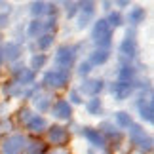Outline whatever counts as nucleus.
Masks as SVG:
<instances>
[{
  "instance_id": "obj_1",
  "label": "nucleus",
  "mask_w": 154,
  "mask_h": 154,
  "mask_svg": "<svg viewBox=\"0 0 154 154\" xmlns=\"http://www.w3.org/2000/svg\"><path fill=\"white\" fill-rule=\"evenodd\" d=\"M91 38L93 42L99 46V50H106L110 46V38H112V29L106 25L105 19H99L95 21V27H93V32H91Z\"/></svg>"
},
{
  "instance_id": "obj_2",
  "label": "nucleus",
  "mask_w": 154,
  "mask_h": 154,
  "mask_svg": "<svg viewBox=\"0 0 154 154\" xmlns=\"http://www.w3.org/2000/svg\"><path fill=\"white\" fill-rule=\"evenodd\" d=\"M129 137H131V143L137 146L141 152H150L152 150V137L146 135L145 129H141V126L131 124V126H129Z\"/></svg>"
},
{
  "instance_id": "obj_3",
  "label": "nucleus",
  "mask_w": 154,
  "mask_h": 154,
  "mask_svg": "<svg viewBox=\"0 0 154 154\" xmlns=\"http://www.w3.org/2000/svg\"><path fill=\"white\" fill-rule=\"evenodd\" d=\"M74 63V48L70 46H61L55 53V65H57V70H63L67 72V69L72 67Z\"/></svg>"
},
{
  "instance_id": "obj_4",
  "label": "nucleus",
  "mask_w": 154,
  "mask_h": 154,
  "mask_svg": "<svg viewBox=\"0 0 154 154\" xmlns=\"http://www.w3.org/2000/svg\"><path fill=\"white\" fill-rule=\"evenodd\" d=\"M67 82H69V72H63V70H57V69L46 72L44 76V86L51 88V90H61V88L67 86Z\"/></svg>"
},
{
  "instance_id": "obj_5",
  "label": "nucleus",
  "mask_w": 154,
  "mask_h": 154,
  "mask_svg": "<svg viewBox=\"0 0 154 154\" xmlns=\"http://www.w3.org/2000/svg\"><path fill=\"white\" fill-rule=\"evenodd\" d=\"M27 139L23 135H11V137L4 139L2 143V154H21L25 150Z\"/></svg>"
},
{
  "instance_id": "obj_6",
  "label": "nucleus",
  "mask_w": 154,
  "mask_h": 154,
  "mask_svg": "<svg viewBox=\"0 0 154 154\" xmlns=\"http://www.w3.org/2000/svg\"><path fill=\"white\" fill-rule=\"evenodd\" d=\"M48 139H50V143L57 145V146H63V145L69 143V131L61 126H53V128L48 129Z\"/></svg>"
},
{
  "instance_id": "obj_7",
  "label": "nucleus",
  "mask_w": 154,
  "mask_h": 154,
  "mask_svg": "<svg viewBox=\"0 0 154 154\" xmlns=\"http://www.w3.org/2000/svg\"><path fill=\"white\" fill-rule=\"evenodd\" d=\"M82 135L90 141V145L97 146V149H105L106 146V139L101 135L99 129H93V128H82Z\"/></svg>"
},
{
  "instance_id": "obj_8",
  "label": "nucleus",
  "mask_w": 154,
  "mask_h": 154,
  "mask_svg": "<svg viewBox=\"0 0 154 154\" xmlns=\"http://www.w3.org/2000/svg\"><path fill=\"white\" fill-rule=\"evenodd\" d=\"M110 91H112V95H114V99L124 101V99H128L129 93L133 91V84L131 82H114V84L110 86Z\"/></svg>"
},
{
  "instance_id": "obj_9",
  "label": "nucleus",
  "mask_w": 154,
  "mask_h": 154,
  "mask_svg": "<svg viewBox=\"0 0 154 154\" xmlns=\"http://www.w3.org/2000/svg\"><path fill=\"white\" fill-rule=\"evenodd\" d=\"M78 8H80V11H82V15H80V19H78V27L84 29L88 23H90V19L93 17L95 4H93L91 0H86V2H80V4H78Z\"/></svg>"
},
{
  "instance_id": "obj_10",
  "label": "nucleus",
  "mask_w": 154,
  "mask_h": 154,
  "mask_svg": "<svg viewBox=\"0 0 154 154\" xmlns=\"http://www.w3.org/2000/svg\"><path fill=\"white\" fill-rule=\"evenodd\" d=\"M120 55H122L124 59H128V61L137 55V42H135L133 36L124 38V42L120 44Z\"/></svg>"
},
{
  "instance_id": "obj_11",
  "label": "nucleus",
  "mask_w": 154,
  "mask_h": 154,
  "mask_svg": "<svg viewBox=\"0 0 154 154\" xmlns=\"http://www.w3.org/2000/svg\"><path fill=\"white\" fill-rule=\"evenodd\" d=\"M14 76H15V82L21 86H27V84H32L34 82V70L25 69V67H15Z\"/></svg>"
},
{
  "instance_id": "obj_12",
  "label": "nucleus",
  "mask_w": 154,
  "mask_h": 154,
  "mask_svg": "<svg viewBox=\"0 0 154 154\" xmlns=\"http://www.w3.org/2000/svg\"><path fill=\"white\" fill-rule=\"evenodd\" d=\"M51 114L59 118V120H69L70 114H72V109H70L69 101H57L55 105L51 106Z\"/></svg>"
},
{
  "instance_id": "obj_13",
  "label": "nucleus",
  "mask_w": 154,
  "mask_h": 154,
  "mask_svg": "<svg viewBox=\"0 0 154 154\" xmlns=\"http://www.w3.org/2000/svg\"><path fill=\"white\" fill-rule=\"evenodd\" d=\"M80 90L84 91V93H88V95H91V97H97V95H99V91L103 90V80H99V78L86 80L84 84H82Z\"/></svg>"
},
{
  "instance_id": "obj_14",
  "label": "nucleus",
  "mask_w": 154,
  "mask_h": 154,
  "mask_svg": "<svg viewBox=\"0 0 154 154\" xmlns=\"http://www.w3.org/2000/svg\"><path fill=\"white\" fill-rule=\"evenodd\" d=\"M139 114H141V118H143L145 122H149V124L154 122V103L150 99L139 103Z\"/></svg>"
},
{
  "instance_id": "obj_15",
  "label": "nucleus",
  "mask_w": 154,
  "mask_h": 154,
  "mask_svg": "<svg viewBox=\"0 0 154 154\" xmlns=\"http://www.w3.org/2000/svg\"><path fill=\"white\" fill-rule=\"evenodd\" d=\"M46 128H48V122L44 116H31V120L27 122V129L32 133H42Z\"/></svg>"
},
{
  "instance_id": "obj_16",
  "label": "nucleus",
  "mask_w": 154,
  "mask_h": 154,
  "mask_svg": "<svg viewBox=\"0 0 154 154\" xmlns=\"http://www.w3.org/2000/svg\"><path fill=\"white\" fill-rule=\"evenodd\" d=\"M101 135H103V137H105V135H109V139L110 141H116V143H120V141H122V133L118 131L112 124H109V122H105L103 126H101Z\"/></svg>"
},
{
  "instance_id": "obj_17",
  "label": "nucleus",
  "mask_w": 154,
  "mask_h": 154,
  "mask_svg": "<svg viewBox=\"0 0 154 154\" xmlns=\"http://www.w3.org/2000/svg\"><path fill=\"white\" fill-rule=\"evenodd\" d=\"M19 55H21V46L19 44H15V42H8V44H6L2 57H6L8 61H15Z\"/></svg>"
},
{
  "instance_id": "obj_18",
  "label": "nucleus",
  "mask_w": 154,
  "mask_h": 154,
  "mask_svg": "<svg viewBox=\"0 0 154 154\" xmlns=\"http://www.w3.org/2000/svg\"><path fill=\"white\" fill-rule=\"evenodd\" d=\"M27 154H44L48 150V145L42 143V141H31L29 145H25Z\"/></svg>"
},
{
  "instance_id": "obj_19",
  "label": "nucleus",
  "mask_w": 154,
  "mask_h": 154,
  "mask_svg": "<svg viewBox=\"0 0 154 154\" xmlns=\"http://www.w3.org/2000/svg\"><path fill=\"white\" fill-rule=\"evenodd\" d=\"M145 8H131L129 10V15H128V19L131 25H139V23H143L145 21Z\"/></svg>"
},
{
  "instance_id": "obj_20",
  "label": "nucleus",
  "mask_w": 154,
  "mask_h": 154,
  "mask_svg": "<svg viewBox=\"0 0 154 154\" xmlns=\"http://www.w3.org/2000/svg\"><path fill=\"white\" fill-rule=\"evenodd\" d=\"M109 57H110L109 50H95V51L91 53V61H90V65H103V63L109 61Z\"/></svg>"
},
{
  "instance_id": "obj_21",
  "label": "nucleus",
  "mask_w": 154,
  "mask_h": 154,
  "mask_svg": "<svg viewBox=\"0 0 154 154\" xmlns=\"http://www.w3.org/2000/svg\"><path fill=\"white\" fill-rule=\"evenodd\" d=\"M103 109V105H101V99L99 97H91L90 101L86 103V110H88V114H91V116H97L99 112H101Z\"/></svg>"
},
{
  "instance_id": "obj_22",
  "label": "nucleus",
  "mask_w": 154,
  "mask_h": 154,
  "mask_svg": "<svg viewBox=\"0 0 154 154\" xmlns=\"http://www.w3.org/2000/svg\"><path fill=\"white\" fill-rule=\"evenodd\" d=\"M133 76H135V70L129 65H124V67L118 69V82H131Z\"/></svg>"
},
{
  "instance_id": "obj_23",
  "label": "nucleus",
  "mask_w": 154,
  "mask_h": 154,
  "mask_svg": "<svg viewBox=\"0 0 154 154\" xmlns=\"http://www.w3.org/2000/svg\"><path fill=\"white\" fill-rule=\"evenodd\" d=\"M4 91H6V95H8V97H17V95H21V93H23V86L17 84L15 80H11V82H8V84L4 86Z\"/></svg>"
},
{
  "instance_id": "obj_24",
  "label": "nucleus",
  "mask_w": 154,
  "mask_h": 154,
  "mask_svg": "<svg viewBox=\"0 0 154 154\" xmlns=\"http://www.w3.org/2000/svg\"><path fill=\"white\" fill-rule=\"evenodd\" d=\"M32 103L38 109V112H46L50 109V95H40V93H38V95H34Z\"/></svg>"
},
{
  "instance_id": "obj_25",
  "label": "nucleus",
  "mask_w": 154,
  "mask_h": 154,
  "mask_svg": "<svg viewBox=\"0 0 154 154\" xmlns=\"http://www.w3.org/2000/svg\"><path fill=\"white\" fill-rule=\"evenodd\" d=\"M44 31V21H40V19H34L31 21V25H29V36H38L40 32Z\"/></svg>"
},
{
  "instance_id": "obj_26",
  "label": "nucleus",
  "mask_w": 154,
  "mask_h": 154,
  "mask_svg": "<svg viewBox=\"0 0 154 154\" xmlns=\"http://www.w3.org/2000/svg\"><path fill=\"white\" fill-rule=\"evenodd\" d=\"M114 118H116V124L120 128H129V126H131V118H129V114H128V112H124V110L116 112Z\"/></svg>"
},
{
  "instance_id": "obj_27",
  "label": "nucleus",
  "mask_w": 154,
  "mask_h": 154,
  "mask_svg": "<svg viewBox=\"0 0 154 154\" xmlns=\"http://www.w3.org/2000/svg\"><path fill=\"white\" fill-rule=\"evenodd\" d=\"M36 44H38V48H40V50H48L50 46L53 44V34H51V32L42 34V36L36 40Z\"/></svg>"
},
{
  "instance_id": "obj_28",
  "label": "nucleus",
  "mask_w": 154,
  "mask_h": 154,
  "mask_svg": "<svg viewBox=\"0 0 154 154\" xmlns=\"http://www.w3.org/2000/svg\"><path fill=\"white\" fill-rule=\"evenodd\" d=\"M31 11H32V15H44L48 11V4L46 2H32Z\"/></svg>"
},
{
  "instance_id": "obj_29",
  "label": "nucleus",
  "mask_w": 154,
  "mask_h": 154,
  "mask_svg": "<svg viewBox=\"0 0 154 154\" xmlns=\"http://www.w3.org/2000/svg\"><path fill=\"white\" fill-rule=\"evenodd\" d=\"M106 21V25H109L110 29L112 27H120L122 25V15L118 14V11H112V14L109 15V19H105Z\"/></svg>"
},
{
  "instance_id": "obj_30",
  "label": "nucleus",
  "mask_w": 154,
  "mask_h": 154,
  "mask_svg": "<svg viewBox=\"0 0 154 154\" xmlns=\"http://www.w3.org/2000/svg\"><path fill=\"white\" fill-rule=\"evenodd\" d=\"M44 63H46V55H44V53L32 55V59H31V67H32V69H42ZM32 69H31V70H32Z\"/></svg>"
},
{
  "instance_id": "obj_31",
  "label": "nucleus",
  "mask_w": 154,
  "mask_h": 154,
  "mask_svg": "<svg viewBox=\"0 0 154 154\" xmlns=\"http://www.w3.org/2000/svg\"><path fill=\"white\" fill-rule=\"evenodd\" d=\"M65 11H67V17H74L76 11H78V4L76 2H67L65 4Z\"/></svg>"
},
{
  "instance_id": "obj_32",
  "label": "nucleus",
  "mask_w": 154,
  "mask_h": 154,
  "mask_svg": "<svg viewBox=\"0 0 154 154\" xmlns=\"http://www.w3.org/2000/svg\"><path fill=\"white\" fill-rule=\"evenodd\" d=\"M90 70H91V65L88 63V61L80 63V67H78V74H82V76H84V74H88V72H90Z\"/></svg>"
},
{
  "instance_id": "obj_33",
  "label": "nucleus",
  "mask_w": 154,
  "mask_h": 154,
  "mask_svg": "<svg viewBox=\"0 0 154 154\" xmlns=\"http://www.w3.org/2000/svg\"><path fill=\"white\" fill-rule=\"evenodd\" d=\"M19 120L27 124L29 120H31V110H29V109H21L19 110Z\"/></svg>"
},
{
  "instance_id": "obj_34",
  "label": "nucleus",
  "mask_w": 154,
  "mask_h": 154,
  "mask_svg": "<svg viewBox=\"0 0 154 154\" xmlns=\"http://www.w3.org/2000/svg\"><path fill=\"white\" fill-rule=\"evenodd\" d=\"M69 99H70L72 103H80V101H82L80 95H78V91H70V93H69Z\"/></svg>"
},
{
  "instance_id": "obj_35",
  "label": "nucleus",
  "mask_w": 154,
  "mask_h": 154,
  "mask_svg": "<svg viewBox=\"0 0 154 154\" xmlns=\"http://www.w3.org/2000/svg\"><path fill=\"white\" fill-rule=\"evenodd\" d=\"M8 25V14H0V29H4Z\"/></svg>"
},
{
  "instance_id": "obj_36",
  "label": "nucleus",
  "mask_w": 154,
  "mask_h": 154,
  "mask_svg": "<svg viewBox=\"0 0 154 154\" xmlns=\"http://www.w3.org/2000/svg\"><path fill=\"white\" fill-rule=\"evenodd\" d=\"M0 65H2V51H0Z\"/></svg>"
}]
</instances>
